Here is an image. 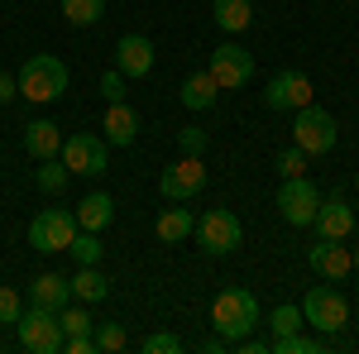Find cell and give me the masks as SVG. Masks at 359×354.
Here are the masks:
<instances>
[{"label":"cell","instance_id":"obj_1","mask_svg":"<svg viewBox=\"0 0 359 354\" xmlns=\"http://www.w3.org/2000/svg\"><path fill=\"white\" fill-rule=\"evenodd\" d=\"M259 321H264V316H259V297H254L249 287H225L221 297L211 301V326H216V335L230 340V345L245 340Z\"/></svg>","mask_w":359,"mask_h":354},{"label":"cell","instance_id":"obj_2","mask_svg":"<svg viewBox=\"0 0 359 354\" xmlns=\"http://www.w3.org/2000/svg\"><path fill=\"white\" fill-rule=\"evenodd\" d=\"M67 91V62L53 53H34L20 67V96L25 101H34V106H48V101H57Z\"/></svg>","mask_w":359,"mask_h":354},{"label":"cell","instance_id":"obj_3","mask_svg":"<svg viewBox=\"0 0 359 354\" xmlns=\"http://www.w3.org/2000/svg\"><path fill=\"white\" fill-rule=\"evenodd\" d=\"M340 130H335V115L321 106H302L292 110V144L302 149L306 158H321V154H331Z\"/></svg>","mask_w":359,"mask_h":354},{"label":"cell","instance_id":"obj_4","mask_svg":"<svg viewBox=\"0 0 359 354\" xmlns=\"http://www.w3.org/2000/svg\"><path fill=\"white\" fill-rule=\"evenodd\" d=\"M192 235H196V245H201V254H211V259H225V254H235V249L245 245V225H240L235 211H225V206L206 211V216L196 220Z\"/></svg>","mask_w":359,"mask_h":354},{"label":"cell","instance_id":"obj_5","mask_svg":"<svg viewBox=\"0 0 359 354\" xmlns=\"http://www.w3.org/2000/svg\"><path fill=\"white\" fill-rule=\"evenodd\" d=\"M302 316L311 330H321V335H340V330L350 326V301L345 292H335L331 282H321V287H311L302 301Z\"/></svg>","mask_w":359,"mask_h":354},{"label":"cell","instance_id":"obj_6","mask_svg":"<svg viewBox=\"0 0 359 354\" xmlns=\"http://www.w3.org/2000/svg\"><path fill=\"white\" fill-rule=\"evenodd\" d=\"M15 330H20V345H25L29 354H57V350H62V340H67L62 326H57V311L34 306V301H29V311H20Z\"/></svg>","mask_w":359,"mask_h":354},{"label":"cell","instance_id":"obj_7","mask_svg":"<svg viewBox=\"0 0 359 354\" xmlns=\"http://www.w3.org/2000/svg\"><path fill=\"white\" fill-rule=\"evenodd\" d=\"M72 240H77V216L67 206H48V211H39V216L29 220V245L39 249V254H57Z\"/></svg>","mask_w":359,"mask_h":354},{"label":"cell","instance_id":"obj_8","mask_svg":"<svg viewBox=\"0 0 359 354\" xmlns=\"http://www.w3.org/2000/svg\"><path fill=\"white\" fill-rule=\"evenodd\" d=\"M206 72L216 77V86H221V91H240V86H249V77H254V53L225 39L221 48H211Z\"/></svg>","mask_w":359,"mask_h":354},{"label":"cell","instance_id":"obj_9","mask_svg":"<svg viewBox=\"0 0 359 354\" xmlns=\"http://www.w3.org/2000/svg\"><path fill=\"white\" fill-rule=\"evenodd\" d=\"M62 168H67V172H82V177H101V172L111 168V144L101 135L62 139Z\"/></svg>","mask_w":359,"mask_h":354},{"label":"cell","instance_id":"obj_10","mask_svg":"<svg viewBox=\"0 0 359 354\" xmlns=\"http://www.w3.org/2000/svg\"><path fill=\"white\" fill-rule=\"evenodd\" d=\"M316 206H321V191L311 177H283V187H278V211L287 225H311L316 220Z\"/></svg>","mask_w":359,"mask_h":354},{"label":"cell","instance_id":"obj_11","mask_svg":"<svg viewBox=\"0 0 359 354\" xmlns=\"http://www.w3.org/2000/svg\"><path fill=\"white\" fill-rule=\"evenodd\" d=\"M201 187H206V168H201V158H192V154H182L177 163H168L163 172H158V196H163V201H192Z\"/></svg>","mask_w":359,"mask_h":354},{"label":"cell","instance_id":"obj_12","mask_svg":"<svg viewBox=\"0 0 359 354\" xmlns=\"http://www.w3.org/2000/svg\"><path fill=\"white\" fill-rule=\"evenodd\" d=\"M306 268L316 278H326V282H345L355 273V254L345 249V240H321V245L306 249Z\"/></svg>","mask_w":359,"mask_h":354},{"label":"cell","instance_id":"obj_13","mask_svg":"<svg viewBox=\"0 0 359 354\" xmlns=\"http://www.w3.org/2000/svg\"><path fill=\"white\" fill-rule=\"evenodd\" d=\"M264 106L269 110H302L311 106V82H306V72H278L273 82H269V91H264Z\"/></svg>","mask_w":359,"mask_h":354},{"label":"cell","instance_id":"obj_14","mask_svg":"<svg viewBox=\"0 0 359 354\" xmlns=\"http://www.w3.org/2000/svg\"><path fill=\"white\" fill-rule=\"evenodd\" d=\"M311 225H316L321 240H350L359 220H355V206H345V196H331V201L321 196V206H316V220H311Z\"/></svg>","mask_w":359,"mask_h":354},{"label":"cell","instance_id":"obj_15","mask_svg":"<svg viewBox=\"0 0 359 354\" xmlns=\"http://www.w3.org/2000/svg\"><path fill=\"white\" fill-rule=\"evenodd\" d=\"M115 67H120L125 77H149V72H154V39L125 34V39L115 43Z\"/></svg>","mask_w":359,"mask_h":354},{"label":"cell","instance_id":"obj_16","mask_svg":"<svg viewBox=\"0 0 359 354\" xmlns=\"http://www.w3.org/2000/svg\"><path fill=\"white\" fill-rule=\"evenodd\" d=\"M101 130H106V144H115V149H125V144H135L139 139V110L130 106V101H111V110H106V120H101Z\"/></svg>","mask_w":359,"mask_h":354},{"label":"cell","instance_id":"obj_17","mask_svg":"<svg viewBox=\"0 0 359 354\" xmlns=\"http://www.w3.org/2000/svg\"><path fill=\"white\" fill-rule=\"evenodd\" d=\"M25 154L34 158V163L57 158V154H62V130H57L53 120H29L25 125Z\"/></svg>","mask_w":359,"mask_h":354},{"label":"cell","instance_id":"obj_18","mask_svg":"<svg viewBox=\"0 0 359 354\" xmlns=\"http://www.w3.org/2000/svg\"><path fill=\"white\" fill-rule=\"evenodd\" d=\"M29 301H34V306H48V311H62V306L72 301V282H67L62 273H39V278L29 282Z\"/></svg>","mask_w":359,"mask_h":354},{"label":"cell","instance_id":"obj_19","mask_svg":"<svg viewBox=\"0 0 359 354\" xmlns=\"http://www.w3.org/2000/svg\"><path fill=\"white\" fill-rule=\"evenodd\" d=\"M67 282H72V301H86V306L111 297V278L101 273V264H77V278H67Z\"/></svg>","mask_w":359,"mask_h":354},{"label":"cell","instance_id":"obj_20","mask_svg":"<svg viewBox=\"0 0 359 354\" xmlns=\"http://www.w3.org/2000/svg\"><path fill=\"white\" fill-rule=\"evenodd\" d=\"M111 220H115V196L111 191H91V196L77 201V230H96V235H101Z\"/></svg>","mask_w":359,"mask_h":354},{"label":"cell","instance_id":"obj_21","mask_svg":"<svg viewBox=\"0 0 359 354\" xmlns=\"http://www.w3.org/2000/svg\"><path fill=\"white\" fill-rule=\"evenodd\" d=\"M196 220L187 206H168L163 216L154 220V235H158V245H182V240H192Z\"/></svg>","mask_w":359,"mask_h":354},{"label":"cell","instance_id":"obj_22","mask_svg":"<svg viewBox=\"0 0 359 354\" xmlns=\"http://www.w3.org/2000/svg\"><path fill=\"white\" fill-rule=\"evenodd\" d=\"M216 96H221V86H216L211 72H192V77L182 82V91H177V101H182L187 110H211Z\"/></svg>","mask_w":359,"mask_h":354},{"label":"cell","instance_id":"obj_23","mask_svg":"<svg viewBox=\"0 0 359 354\" xmlns=\"http://www.w3.org/2000/svg\"><path fill=\"white\" fill-rule=\"evenodd\" d=\"M216 25L225 34H245L254 25V5L249 0H216Z\"/></svg>","mask_w":359,"mask_h":354},{"label":"cell","instance_id":"obj_24","mask_svg":"<svg viewBox=\"0 0 359 354\" xmlns=\"http://www.w3.org/2000/svg\"><path fill=\"white\" fill-rule=\"evenodd\" d=\"M326 350H331V340H316L306 330H292V335L269 340V354H326Z\"/></svg>","mask_w":359,"mask_h":354},{"label":"cell","instance_id":"obj_25","mask_svg":"<svg viewBox=\"0 0 359 354\" xmlns=\"http://www.w3.org/2000/svg\"><path fill=\"white\" fill-rule=\"evenodd\" d=\"M67 177H72V172L57 163V158H43V163L34 168V182H39L43 196H62V191H67Z\"/></svg>","mask_w":359,"mask_h":354},{"label":"cell","instance_id":"obj_26","mask_svg":"<svg viewBox=\"0 0 359 354\" xmlns=\"http://www.w3.org/2000/svg\"><path fill=\"white\" fill-rule=\"evenodd\" d=\"M292 330H306L302 306H292V301L273 306V316H269V340H278V335H292Z\"/></svg>","mask_w":359,"mask_h":354},{"label":"cell","instance_id":"obj_27","mask_svg":"<svg viewBox=\"0 0 359 354\" xmlns=\"http://www.w3.org/2000/svg\"><path fill=\"white\" fill-rule=\"evenodd\" d=\"M91 340H96V354H120L130 345V335H125L120 321H96V326H91Z\"/></svg>","mask_w":359,"mask_h":354},{"label":"cell","instance_id":"obj_28","mask_svg":"<svg viewBox=\"0 0 359 354\" xmlns=\"http://www.w3.org/2000/svg\"><path fill=\"white\" fill-rule=\"evenodd\" d=\"M57 326H62V335H91L96 316L86 311V301H67V306L57 311Z\"/></svg>","mask_w":359,"mask_h":354},{"label":"cell","instance_id":"obj_29","mask_svg":"<svg viewBox=\"0 0 359 354\" xmlns=\"http://www.w3.org/2000/svg\"><path fill=\"white\" fill-rule=\"evenodd\" d=\"M62 15H67V25L91 29L101 15H106V0H62Z\"/></svg>","mask_w":359,"mask_h":354},{"label":"cell","instance_id":"obj_30","mask_svg":"<svg viewBox=\"0 0 359 354\" xmlns=\"http://www.w3.org/2000/svg\"><path fill=\"white\" fill-rule=\"evenodd\" d=\"M67 249H72V259H77V264H101V254H106V245H101V235H96V230H82Z\"/></svg>","mask_w":359,"mask_h":354},{"label":"cell","instance_id":"obj_31","mask_svg":"<svg viewBox=\"0 0 359 354\" xmlns=\"http://www.w3.org/2000/svg\"><path fill=\"white\" fill-rule=\"evenodd\" d=\"M273 168H278V177H306V154L292 144V149H283L273 158Z\"/></svg>","mask_w":359,"mask_h":354},{"label":"cell","instance_id":"obj_32","mask_svg":"<svg viewBox=\"0 0 359 354\" xmlns=\"http://www.w3.org/2000/svg\"><path fill=\"white\" fill-rule=\"evenodd\" d=\"M139 350H144V354H182L187 345H182L177 335H168V330H154L149 340H139Z\"/></svg>","mask_w":359,"mask_h":354},{"label":"cell","instance_id":"obj_33","mask_svg":"<svg viewBox=\"0 0 359 354\" xmlns=\"http://www.w3.org/2000/svg\"><path fill=\"white\" fill-rule=\"evenodd\" d=\"M101 96H106V101H125V96H130V77H125L120 67L101 72Z\"/></svg>","mask_w":359,"mask_h":354},{"label":"cell","instance_id":"obj_34","mask_svg":"<svg viewBox=\"0 0 359 354\" xmlns=\"http://www.w3.org/2000/svg\"><path fill=\"white\" fill-rule=\"evenodd\" d=\"M206 144H211V139H206V130H196V125L177 130V149H182V154H192V158H201V154H206Z\"/></svg>","mask_w":359,"mask_h":354},{"label":"cell","instance_id":"obj_35","mask_svg":"<svg viewBox=\"0 0 359 354\" xmlns=\"http://www.w3.org/2000/svg\"><path fill=\"white\" fill-rule=\"evenodd\" d=\"M20 311H25V301L15 287H0V326H15L20 321Z\"/></svg>","mask_w":359,"mask_h":354},{"label":"cell","instance_id":"obj_36","mask_svg":"<svg viewBox=\"0 0 359 354\" xmlns=\"http://www.w3.org/2000/svg\"><path fill=\"white\" fill-rule=\"evenodd\" d=\"M62 350H67V354H96V340H91V335H67Z\"/></svg>","mask_w":359,"mask_h":354},{"label":"cell","instance_id":"obj_37","mask_svg":"<svg viewBox=\"0 0 359 354\" xmlns=\"http://www.w3.org/2000/svg\"><path fill=\"white\" fill-rule=\"evenodd\" d=\"M20 96V77H10V72H0V106H10Z\"/></svg>","mask_w":359,"mask_h":354},{"label":"cell","instance_id":"obj_38","mask_svg":"<svg viewBox=\"0 0 359 354\" xmlns=\"http://www.w3.org/2000/svg\"><path fill=\"white\" fill-rule=\"evenodd\" d=\"M355 268H359V254H355Z\"/></svg>","mask_w":359,"mask_h":354}]
</instances>
